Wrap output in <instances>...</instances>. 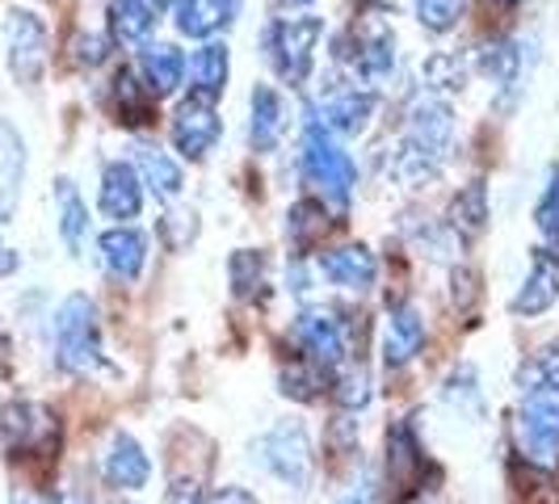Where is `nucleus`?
<instances>
[{"label":"nucleus","mask_w":559,"mask_h":504,"mask_svg":"<svg viewBox=\"0 0 559 504\" xmlns=\"http://www.w3.org/2000/svg\"><path fill=\"white\" fill-rule=\"evenodd\" d=\"M102 476L118 492H140L152 479V458L143 454V446L131 433H114L110 446H106V458H102Z\"/></svg>","instance_id":"ddd939ff"},{"label":"nucleus","mask_w":559,"mask_h":504,"mask_svg":"<svg viewBox=\"0 0 559 504\" xmlns=\"http://www.w3.org/2000/svg\"><path fill=\"white\" fill-rule=\"evenodd\" d=\"M206 504H257L249 488H219L215 496H206Z\"/></svg>","instance_id":"a18cd8bd"},{"label":"nucleus","mask_w":559,"mask_h":504,"mask_svg":"<svg viewBox=\"0 0 559 504\" xmlns=\"http://www.w3.org/2000/svg\"><path fill=\"white\" fill-rule=\"evenodd\" d=\"M261 269H265L261 252L236 249V252H231V261H227V274H231V290H236V295H252V286L261 281Z\"/></svg>","instance_id":"4c0bfd02"},{"label":"nucleus","mask_w":559,"mask_h":504,"mask_svg":"<svg viewBox=\"0 0 559 504\" xmlns=\"http://www.w3.org/2000/svg\"><path fill=\"white\" fill-rule=\"evenodd\" d=\"M114 97H118L122 122H147V110H152V101H156L147 88L140 93V84H135V76H131L127 68L114 76Z\"/></svg>","instance_id":"f704fd0d"},{"label":"nucleus","mask_w":559,"mask_h":504,"mask_svg":"<svg viewBox=\"0 0 559 504\" xmlns=\"http://www.w3.org/2000/svg\"><path fill=\"white\" fill-rule=\"evenodd\" d=\"M56 215H59V240H63V249L72 252V256H81L84 236H88V206H84L81 190L68 177L56 181Z\"/></svg>","instance_id":"393cba45"},{"label":"nucleus","mask_w":559,"mask_h":504,"mask_svg":"<svg viewBox=\"0 0 559 504\" xmlns=\"http://www.w3.org/2000/svg\"><path fill=\"white\" fill-rule=\"evenodd\" d=\"M442 399H447L459 417H472V420L484 417V392H479L476 365H459L447 379V387H442Z\"/></svg>","instance_id":"c756f323"},{"label":"nucleus","mask_w":559,"mask_h":504,"mask_svg":"<svg viewBox=\"0 0 559 504\" xmlns=\"http://www.w3.org/2000/svg\"><path fill=\"white\" fill-rule=\"evenodd\" d=\"M51 504H88V496H81V492H63V496L51 501Z\"/></svg>","instance_id":"de8ad7c7"},{"label":"nucleus","mask_w":559,"mask_h":504,"mask_svg":"<svg viewBox=\"0 0 559 504\" xmlns=\"http://www.w3.org/2000/svg\"><path fill=\"white\" fill-rule=\"evenodd\" d=\"M140 72L147 93L160 101V97H173L181 88V81H186V56L173 43H143Z\"/></svg>","instance_id":"aec40b11"},{"label":"nucleus","mask_w":559,"mask_h":504,"mask_svg":"<svg viewBox=\"0 0 559 504\" xmlns=\"http://www.w3.org/2000/svg\"><path fill=\"white\" fill-rule=\"evenodd\" d=\"M420 76H425L429 88H447V93H454V88H463L467 68H463V59L450 56V51H433V56L420 63Z\"/></svg>","instance_id":"c9c22d12"},{"label":"nucleus","mask_w":559,"mask_h":504,"mask_svg":"<svg viewBox=\"0 0 559 504\" xmlns=\"http://www.w3.org/2000/svg\"><path fill=\"white\" fill-rule=\"evenodd\" d=\"M534 224L543 231V244L551 256H559V168L547 172V185H543V197L534 206Z\"/></svg>","instance_id":"473e14b6"},{"label":"nucleus","mask_w":559,"mask_h":504,"mask_svg":"<svg viewBox=\"0 0 559 504\" xmlns=\"http://www.w3.org/2000/svg\"><path fill=\"white\" fill-rule=\"evenodd\" d=\"M290 4H311V0H290Z\"/></svg>","instance_id":"603ef678"},{"label":"nucleus","mask_w":559,"mask_h":504,"mask_svg":"<svg viewBox=\"0 0 559 504\" xmlns=\"http://www.w3.org/2000/svg\"><path fill=\"white\" fill-rule=\"evenodd\" d=\"M442 165H447L442 156H433V152L417 147L413 140H404L392 156V177L408 190H420V185H433L442 177Z\"/></svg>","instance_id":"bb28decb"},{"label":"nucleus","mask_w":559,"mask_h":504,"mask_svg":"<svg viewBox=\"0 0 559 504\" xmlns=\"http://www.w3.org/2000/svg\"><path fill=\"white\" fill-rule=\"evenodd\" d=\"M9 211H13V197H9V194H4V190H0V224L9 219Z\"/></svg>","instance_id":"09e8293b"},{"label":"nucleus","mask_w":559,"mask_h":504,"mask_svg":"<svg viewBox=\"0 0 559 504\" xmlns=\"http://www.w3.org/2000/svg\"><path fill=\"white\" fill-rule=\"evenodd\" d=\"M484 227H488V190L484 181H472L450 202V231L463 240H476Z\"/></svg>","instance_id":"cd10ccee"},{"label":"nucleus","mask_w":559,"mask_h":504,"mask_svg":"<svg viewBox=\"0 0 559 504\" xmlns=\"http://www.w3.org/2000/svg\"><path fill=\"white\" fill-rule=\"evenodd\" d=\"M97 249H102L106 269H110L114 278H122V281H135L143 274V265H147V236H143V231H135V227H127V224L102 231Z\"/></svg>","instance_id":"dca6fc26"},{"label":"nucleus","mask_w":559,"mask_h":504,"mask_svg":"<svg viewBox=\"0 0 559 504\" xmlns=\"http://www.w3.org/2000/svg\"><path fill=\"white\" fill-rule=\"evenodd\" d=\"M324 219H329V211H324V202H311V197H304V202H295L290 206V215H286V231H290V244L299 252H308L320 236H324Z\"/></svg>","instance_id":"7c9ffc66"},{"label":"nucleus","mask_w":559,"mask_h":504,"mask_svg":"<svg viewBox=\"0 0 559 504\" xmlns=\"http://www.w3.org/2000/svg\"><path fill=\"white\" fill-rule=\"evenodd\" d=\"M295 340L304 345L311 362L320 370H333L341 358H345V324L336 320V311L329 308H308L299 320H295Z\"/></svg>","instance_id":"9d476101"},{"label":"nucleus","mask_w":559,"mask_h":504,"mask_svg":"<svg viewBox=\"0 0 559 504\" xmlns=\"http://www.w3.org/2000/svg\"><path fill=\"white\" fill-rule=\"evenodd\" d=\"M56 362L68 374H93L102 365V324L88 295H68L56 311Z\"/></svg>","instance_id":"f257e3e1"},{"label":"nucleus","mask_w":559,"mask_h":504,"mask_svg":"<svg viewBox=\"0 0 559 504\" xmlns=\"http://www.w3.org/2000/svg\"><path fill=\"white\" fill-rule=\"evenodd\" d=\"M404 140H413L417 147L447 160L450 147H454V110H450L447 97L420 93L417 101L408 106V135Z\"/></svg>","instance_id":"1a4fd4ad"},{"label":"nucleus","mask_w":559,"mask_h":504,"mask_svg":"<svg viewBox=\"0 0 559 504\" xmlns=\"http://www.w3.org/2000/svg\"><path fill=\"white\" fill-rule=\"evenodd\" d=\"M4 59H9V72L17 84H34L47 68V26L38 13L29 9H13L4 17Z\"/></svg>","instance_id":"423d86ee"},{"label":"nucleus","mask_w":559,"mask_h":504,"mask_svg":"<svg viewBox=\"0 0 559 504\" xmlns=\"http://www.w3.org/2000/svg\"><path fill=\"white\" fill-rule=\"evenodd\" d=\"M336 404L345 408V412H358L370 404V379H366V370H349V374H341L336 379Z\"/></svg>","instance_id":"58836bf2"},{"label":"nucleus","mask_w":559,"mask_h":504,"mask_svg":"<svg viewBox=\"0 0 559 504\" xmlns=\"http://www.w3.org/2000/svg\"><path fill=\"white\" fill-rule=\"evenodd\" d=\"M336 504H379V492H374V476H362Z\"/></svg>","instance_id":"c03bdc74"},{"label":"nucleus","mask_w":559,"mask_h":504,"mask_svg":"<svg viewBox=\"0 0 559 504\" xmlns=\"http://www.w3.org/2000/svg\"><path fill=\"white\" fill-rule=\"evenodd\" d=\"M152 9H168V4H177V0H147Z\"/></svg>","instance_id":"8fccbe9b"},{"label":"nucleus","mask_w":559,"mask_h":504,"mask_svg":"<svg viewBox=\"0 0 559 504\" xmlns=\"http://www.w3.org/2000/svg\"><path fill=\"white\" fill-rule=\"evenodd\" d=\"M286 131V101L278 88L257 84L249 97V143L252 152H274Z\"/></svg>","instance_id":"f3484780"},{"label":"nucleus","mask_w":559,"mask_h":504,"mask_svg":"<svg viewBox=\"0 0 559 504\" xmlns=\"http://www.w3.org/2000/svg\"><path fill=\"white\" fill-rule=\"evenodd\" d=\"M186 72H190V97L198 101H219L227 88V72H231V59H227V47L224 43H202L190 63H186Z\"/></svg>","instance_id":"412c9836"},{"label":"nucleus","mask_w":559,"mask_h":504,"mask_svg":"<svg viewBox=\"0 0 559 504\" xmlns=\"http://www.w3.org/2000/svg\"><path fill=\"white\" fill-rule=\"evenodd\" d=\"M135 165H140V181L156 197H177V194H181L186 172H181V165L168 156L165 147H156V143H140V147H135Z\"/></svg>","instance_id":"5701e85b"},{"label":"nucleus","mask_w":559,"mask_h":504,"mask_svg":"<svg viewBox=\"0 0 559 504\" xmlns=\"http://www.w3.org/2000/svg\"><path fill=\"white\" fill-rule=\"evenodd\" d=\"M13 269H17V252L4 249V244H0V278H9Z\"/></svg>","instance_id":"49530a36"},{"label":"nucleus","mask_w":559,"mask_h":504,"mask_svg":"<svg viewBox=\"0 0 559 504\" xmlns=\"http://www.w3.org/2000/svg\"><path fill=\"white\" fill-rule=\"evenodd\" d=\"M156 29V9L147 0H110V38L127 47H143Z\"/></svg>","instance_id":"a878e982"},{"label":"nucleus","mask_w":559,"mask_h":504,"mask_svg":"<svg viewBox=\"0 0 559 504\" xmlns=\"http://www.w3.org/2000/svg\"><path fill=\"white\" fill-rule=\"evenodd\" d=\"M420 476H425V454H420V442L413 433L408 420H400L388 429V488H395L392 501H408L420 488Z\"/></svg>","instance_id":"9b49d317"},{"label":"nucleus","mask_w":559,"mask_h":504,"mask_svg":"<svg viewBox=\"0 0 559 504\" xmlns=\"http://www.w3.org/2000/svg\"><path fill=\"white\" fill-rule=\"evenodd\" d=\"M160 236H165L168 249L181 252L198 236V215L194 211H173V215H165V224H160Z\"/></svg>","instance_id":"ea45409f"},{"label":"nucleus","mask_w":559,"mask_h":504,"mask_svg":"<svg viewBox=\"0 0 559 504\" xmlns=\"http://www.w3.org/2000/svg\"><path fill=\"white\" fill-rule=\"evenodd\" d=\"M354 68L362 72V81H388L395 68V34L388 26H370L358 34V51H354Z\"/></svg>","instance_id":"b1692460"},{"label":"nucleus","mask_w":559,"mask_h":504,"mask_svg":"<svg viewBox=\"0 0 559 504\" xmlns=\"http://www.w3.org/2000/svg\"><path fill=\"white\" fill-rule=\"evenodd\" d=\"M413 13H417V22L429 34H450L463 22L467 0H413Z\"/></svg>","instance_id":"72a5a7b5"},{"label":"nucleus","mask_w":559,"mask_h":504,"mask_svg":"<svg viewBox=\"0 0 559 504\" xmlns=\"http://www.w3.org/2000/svg\"><path fill=\"white\" fill-rule=\"evenodd\" d=\"M497 4H518V0H497Z\"/></svg>","instance_id":"3c124183"},{"label":"nucleus","mask_w":559,"mask_h":504,"mask_svg":"<svg viewBox=\"0 0 559 504\" xmlns=\"http://www.w3.org/2000/svg\"><path fill=\"white\" fill-rule=\"evenodd\" d=\"M556 299H559V256H551L547 249H538L531 261V274L522 281V290L513 295L509 311L531 320V315H543V311L556 308Z\"/></svg>","instance_id":"4468645a"},{"label":"nucleus","mask_w":559,"mask_h":504,"mask_svg":"<svg viewBox=\"0 0 559 504\" xmlns=\"http://www.w3.org/2000/svg\"><path fill=\"white\" fill-rule=\"evenodd\" d=\"M106 56H110V43L102 34H76L72 38V63L76 68H102Z\"/></svg>","instance_id":"a19ab883"},{"label":"nucleus","mask_w":559,"mask_h":504,"mask_svg":"<svg viewBox=\"0 0 559 504\" xmlns=\"http://www.w3.org/2000/svg\"><path fill=\"white\" fill-rule=\"evenodd\" d=\"M538 379H543L551 392H559V340H551V345L543 349V358H538Z\"/></svg>","instance_id":"37998d69"},{"label":"nucleus","mask_w":559,"mask_h":504,"mask_svg":"<svg viewBox=\"0 0 559 504\" xmlns=\"http://www.w3.org/2000/svg\"><path fill=\"white\" fill-rule=\"evenodd\" d=\"M97 206H102V215L106 219H118V224H127V219H135L143 211V181L135 165H127V160H110L106 172H102V190H97Z\"/></svg>","instance_id":"f8f14e48"},{"label":"nucleus","mask_w":559,"mask_h":504,"mask_svg":"<svg viewBox=\"0 0 559 504\" xmlns=\"http://www.w3.org/2000/svg\"><path fill=\"white\" fill-rule=\"evenodd\" d=\"M22 504H47V501H22Z\"/></svg>","instance_id":"864d4df0"},{"label":"nucleus","mask_w":559,"mask_h":504,"mask_svg":"<svg viewBox=\"0 0 559 504\" xmlns=\"http://www.w3.org/2000/svg\"><path fill=\"white\" fill-rule=\"evenodd\" d=\"M0 442L9 454H43L59 442V424L47 408L13 399L0 408Z\"/></svg>","instance_id":"0eeeda50"},{"label":"nucleus","mask_w":559,"mask_h":504,"mask_svg":"<svg viewBox=\"0 0 559 504\" xmlns=\"http://www.w3.org/2000/svg\"><path fill=\"white\" fill-rule=\"evenodd\" d=\"M252 463H261L278 483L304 492L311 483V442L304 420H278L270 433H261L252 446Z\"/></svg>","instance_id":"7ed1b4c3"},{"label":"nucleus","mask_w":559,"mask_h":504,"mask_svg":"<svg viewBox=\"0 0 559 504\" xmlns=\"http://www.w3.org/2000/svg\"><path fill=\"white\" fill-rule=\"evenodd\" d=\"M304 172H308L311 185H320L324 197H333L336 206H345L354 185H358V165L349 160V152L336 143V135L311 118L308 131H304Z\"/></svg>","instance_id":"f03ea898"},{"label":"nucleus","mask_w":559,"mask_h":504,"mask_svg":"<svg viewBox=\"0 0 559 504\" xmlns=\"http://www.w3.org/2000/svg\"><path fill=\"white\" fill-rule=\"evenodd\" d=\"M22 177H26V143H22L13 122L0 118V190L9 197H17Z\"/></svg>","instance_id":"c85d7f7f"},{"label":"nucleus","mask_w":559,"mask_h":504,"mask_svg":"<svg viewBox=\"0 0 559 504\" xmlns=\"http://www.w3.org/2000/svg\"><path fill=\"white\" fill-rule=\"evenodd\" d=\"M324 38V17H282L278 26H270L265 34V51L274 59L278 76L286 84H304L311 76V63H316V47Z\"/></svg>","instance_id":"20e7f679"},{"label":"nucleus","mask_w":559,"mask_h":504,"mask_svg":"<svg viewBox=\"0 0 559 504\" xmlns=\"http://www.w3.org/2000/svg\"><path fill=\"white\" fill-rule=\"evenodd\" d=\"M122 504H127V501H122Z\"/></svg>","instance_id":"5fc2aeb1"},{"label":"nucleus","mask_w":559,"mask_h":504,"mask_svg":"<svg viewBox=\"0 0 559 504\" xmlns=\"http://www.w3.org/2000/svg\"><path fill=\"white\" fill-rule=\"evenodd\" d=\"M219 135H224V118L215 113L211 101L186 97V101L177 106V113H173V147H177L186 160L211 156Z\"/></svg>","instance_id":"6e6552de"},{"label":"nucleus","mask_w":559,"mask_h":504,"mask_svg":"<svg viewBox=\"0 0 559 504\" xmlns=\"http://www.w3.org/2000/svg\"><path fill=\"white\" fill-rule=\"evenodd\" d=\"M374 93H362V88H341L333 93L324 106H320V122L333 131V135H362L374 118Z\"/></svg>","instance_id":"4be33fe9"},{"label":"nucleus","mask_w":559,"mask_h":504,"mask_svg":"<svg viewBox=\"0 0 559 504\" xmlns=\"http://www.w3.org/2000/svg\"><path fill=\"white\" fill-rule=\"evenodd\" d=\"M236 17H240V0H177V29L186 38L211 43Z\"/></svg>","instance_id":"6ab92c4d"},{"label":"nucleus","mask_w":559,"mask_h":504,"mask_svg":"<svg viewBox=\"0 0 559 504\" xmlns=\"http://www.w3.org/2000/svg\"><path fill=\"white\" fill-rule=\"evenodd\" d=\"M425 349V320L417 308H395L383 324V365L400 370Z\"/></svg>","instance_id":"a211bd4d"},{"label":"nucleus","mask_w":559,"mask_h":504,"mask_svg":"<svg viewBox=\"0 0 559 504\" xmlns=\"http://www.w3.org/2000/svg\"><path fill=\"white\" fill-rule=\"evenodd\" d=\"M479 72L497 84V88H513L518 76H522V51L513 43H504V38L501 43H488L479 51Z\"/></svg>","instance_id":"2f4dec72"},{"label":"nucleus","mask_w":559,"mask_h":504,"mask_svg":"<svg viewBox=\"0 0 559 504\" xmlns=\"http://www.w3.org/2000/svg\"><path fill=\"white\" fill-rule=\"evenodd\" d=\"M518 433H522L531 463L559 467V392H551L547 383L526 387L522 412H518Z\"/></svg>","instance_id":"39448f33"},{"label":"nucleus","mask_w":559,"mask_h":504,"mask_svg":"<svg viewBox=\"0 0 559 504\" xmlns=\"http://www.w3.org/2000/svg\"><path fill=\"white\" fill-rule=\"evenodd\" d=\"M320 274L341 286V290H370L379 278V256L366 249V244H345V249L320 252Z\"/></svg>","instance_id":"2eb2a0df"},{"label":"nucleus","mask_w":559,"mask_h":504,"mask_svg":"<svg viewBox=\"0 0 559 504\" xmlns=\"http://www.w3.org/2000/svg\"><path fill=\"white\" fill-rule=\"evenodd\" d=\"M320 387H324V370L316 362H295L290 370H282V395H290L299 404H311L320 395Z\"/></svg>","instance_id":"e433bc0d"},{"label":"nucleus","mask_w":559,"mask_h":504,"mask_svg":"<svg viewBox=\"0 0 559 504\" xmlns=\"http://www.w3.org/2000/svg\"><path fill=\"white\" fill-rule=\"evenodd\" d=\"M479 299V274L476 269H454V303L459 308H472Z\"/></svg>","instance_id":"79ce46f5"}]
</instances>
